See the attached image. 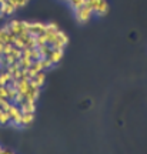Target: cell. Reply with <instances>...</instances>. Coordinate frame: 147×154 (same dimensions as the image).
<instances>
[{"label": "cell", "mask_w": 147, "mask_h": 154, "mask_svg": "<svg viewBox=\"0 0 147 154\" xmlns=\"http://www.w3.org/2000/svg\"><path fill=\"white\" fill-rule=\"evenodd\" d=\"M93 9L87 3H84L83 6L80 7H77L76 10H74V17H76V22L79 24H86V23L90 22V19L93 17Z\"/></svg>", "instance_id": "1"}, {"label": "cell", "mask_w": 147, "mask_h": 154, "mask_svg": "<svg viewBox=\"0 0 147 154\" xmlns=\"http://www.w3.org/2000/svg\"><path fill=\"white\" fill-rule=\"evenodd\" d=\"M7 29L11 34L14 36H20L22 33L27 32V26H29V22H24V20H11L7 24Z\"/></svg>", "instance_id": "2"}, {"label": "cell", "mask_w": 147, "mask_h": 154, "mask_svg": "<svg viewBox=\"0 0 147 154\" xmlns=\"http://www.w3.org/2000/svg\"><path fill=\"white\" fill-rule=\"evenodd\" d=\"M9 116H10V124L14 127H20V120H22V110H20V107L16 106L14 103H11L10 109L7 110Z\"/></svg>", "instance_id": "3"}, {"label": "cell", "mask_w": 147, "mask_h": 154, "mask_svg": "<svg viewBox=\"0 0 147 154\" xmlns=\"http://www.w3.org/2000/svg\"><path fill=\"white\" fill-rule=\"evenodd\" d=\"M27 32L32 34L33 37L42 36V34H44V32H46V23H42V22H29Z\"/></svg>", "instance_id": "4"}, {"label": "cell", "mask_w": 147, "mask_h": 154, "mask_svg": "<svg viewBox=\"0 0 147 154\" xmlns=\"http://www.w3.org/2000/svg\"><path fill=\"white\" fill-rule=\"evenodd\" d=\"M67 44H69V36H67V33H64L63 30H59V33L56 34L55 42L50 44V46H52V49H63L64 50V47Z\"/></svg>", "instance_id": "5"}, {"label": "cell", "mask_w": 147, "mask_h": 154, "mask_svg": "<svg viewBox=\"0 0 147 154\" xmlns=\"http://www.w3.org/2000/svg\"><path fill=\"white\" fill-rule=\"evenodd\" d=\"M23 97H24V100H26V101H34V103H36V101H37V99L40 97V88L34 87V86H32V84H30L29 90L23 94Z\"/></svg>", "instance_id": "6"}, {"label": "cell", "mask_w": 147, "mask_h": 154, "mask_svg": "<svg viewBox=\"0 0 147 154\" xmlns=\"http://www.w3.org/2000/svg\"><path fill=\"white\" fill-rule=\"evenodd\" d=\"M6 57V60H7V63L9 64H11V63H17L19 61V59L22 57V50L17 49V47H11V50L7 53V54H3Z\"/></svg>", "instance_id": "7"}, {"label": "cell", "mask_w": 147, "mask_h": 154, "mask_svg": "<svg viewBox=\"0 0 147 154\" xmlns=\"http://www.w3.org/2000/svg\"><path fill=\"white\" fill-rule=\"evenodd\" d=\"M44 83H46V72H40L30 79V84L34 86V87L42 88L44 86Z\"/></svg>", "instance_id": "8"}, {"label": "cell", "mask_w": 147, "mask_h": 154, "mask_svg": "<svg viewBox=\"0 0 147 154\" xmlns=\"http://www.w3.org/2000/svg\"><path fill=\"white\" fill-rule=\"evenodd\" d=\"M63 56H64V50L63 49H53L52 50V53H50V56H49V59H50V61L56 66V64H59L60 61H61Z\"/></svg>", "instance_id": "9"}, {"label": "cell", "mask_w": 147, "mask_h": 154, "mask_svg": "<svg viewBox=\"0 0 147 154\" xmlns=\"http://www.w3.org/2000/svg\"><path fill=\"white\" fill-rule=\"evenodd\" d=\"M93 13H94V14H97V16H106V14L109 13V3H107L106 0H102V2L94 7Z\"/></svg>", "instance_id": "10"}, {"label": "cell", "mask_w": 147, "mask_h": 154, "mask_svg": "<svg viewBox=\"0 0 147 154\" xmlns=\"http://www.w3.org/2000/svg\"><path fill=\"white\" fill-rule=\"evenodd\" d=\"M13 82V77L11 74L6 69H0V86H7Z\"/></svg>", "instance_id": "11"}, {"label": "cell", "mask_w": 147, "mask_h": 154, "mask_svg": "<svg viewBox=\"0 0 147 154\" xmlns=\"http://www.w3.org/2000/svg\"><path fill=\"white\" fill-rule=\"evenodd\" d=\"M19 107H20L22 113H34L36 111V103L34 101H26L24 100Z\"/></svg>", "instance_id": "12"}, {"label": "cell", "mask_w": 147, "mask_h": 154, "mask_svg": "<svg viewBox=\"0 0 147 154\" xmlns=\"http://www.w3.org/2000/svg\"><path fill=\"white\" fill-rule=\"evenodd\" d=\"M34 120V113H23L22 120H20V127L23 126H30Z\"/></svg>", "instance_id": "13"}, {"label": "cell", "mask_w": 147, "mask_h": 154, "mask_svg": "<svg viewBox=\"0 0 147 154\" xmlns=\"http://www.w3.org/2000/svg\"><path fill=\"white\" fill-rule=\"evenodd\" d=\"M32 63H33L32 59H29V57H23V56L19 59V61H17V64H19V67H20L22 70H29V67L32 66Z\"/></svg>", "instance_id": "14"}, {"label": "cell", "mask_w": 147, "mask_h": 154, "mask_svg": "<svg viewBox=\"0 0 147 154\" xmlns=\"http://www.w3.org/2000/svg\"><path fill=\"white\" fill-rule=\"evenodd\" d=\"M16 10L17 9L11 5V3H9V2H5V3H3V16H11V14H14Z\"/></svg>", "instance_id": "15"}, {"label": "cell", "mask_w": 147, "mask_h": 154, "mask_svg": "<svg viewBox=\"0 0 147 154\" xmlns=\"http://www.w3.org/2000/svg\"><path fill=\"white\" fill-rule=\"evenodd\" d=\"M6 91H7V100H10L11 103H13L14 99H16V96L19 94L16 87H13L11 84H7V86H6Z\"/></svg>", "instance_id": "16"}, {"label": "cell", "mask_w": 147, "mask_h": 154, "mask_svg": "<svg viewBox=\"0 0 147 154\" xmlns=\"http://www.w3.org/2000/svg\"><path fill=\"white\" fill-rule=\"evenodd\" d=\"M39 51H40V56H42V59H44V57H49L50 53H52V46L50 44H43V46H40V47H37Z\"/></svg>", "instance_id": "17"}, {"label": "cell", "mask_w": 147, "mask_h": 154, "mask_svg": "<svg viewBox=\"0 0 147 154\" xmlns=\"http://www.w3.org/2000/svg\"><path fill=\"white\" fill-rule=\"evenodd\" d=\"M40 63H42V67H43V72H47L50 69H53L55 64L50 61L49 57H44V59H40Z\"/></svg>", "instance_id": "18"}, {"label": "cell", "mask_w": 147, "mask_h": 154, "mask_svg": "<svg viewBox=\"0 0 147 154\" xmlns=\"http://www.w3.org/2000/svg\"><path fill=\"white\" fill-rule=\"evenodd\" d=\"M0 124L2 126H6V124H10V116L7 111L0 110Z\"/></svg>", "instance_id": "19"}, {"label": "cell", "mask_w": 147, "mask_h": 154, "mask_svg": "<svg viewBox=\"0 0 147 154\" xmlns=\"http://www.w3.org/2000/svg\"><path fill=\"white\" fill-rule=\"evenodd\" d=\"M60 30V27L56 23H46V32L44 33H57Z\"/></svg>", "instance_id": "20"}, {"label": "cell", "mask_w": 147, "mask_h": 154, "mask_svg": "<svg viewBox=\"0 0 147 154\" xmlns=\"http://www.w3.org/2000/svg\"><path fill=\"white\" fill-rule=\"evenodd\" d=\"M66 2L69 3V6H70L73 10H76L77 7H80V6H83L86 3V0H66Z\"/></svg>", "instance_id": "21"}, {"label": "cell", "mask_w": 147, "mask_h": 154, "mask_svg": "<svg viewBox=\"0 0 147 154\" xmlns=\"http://www.w3.org/2000/svg\"><path fill=\"white\" fill-rule=\"evenodd\" d=\"M10 106H11L10 100H7V99H2V100H0V110L7 111L9 109H10Z\"/></svg>", "instance_id": "22"}, {"label": "cell", "mask_w": 147, "mask_h": 154, "mask_svg": "<svg viewBox=\"0 0 147 154\" xmlns=\"http://www.w3.org/2000/svg\"><path fill=\"white\" fill-rule=\"evenodd\" d=\"M30 59H32L33 61L40 60V59H42V56H40V51H39L37 47H34V49L30 50Z\"/></svg>", "instance_id": "23"}, {"label": "cell", "mask_w": 147, "mask_h": 154, "mask_svg": "<svg viewBox=\"0 0 147 154\" xmlns=\"http://www.w3.org/2000/svg\"><path fill=\"white\" fill-rule=\"evenodd\" d=\"M100 2H102V0H86V3H87V5L92 7L93 10H94V7H96V6H97Z\"/></svg>", "instance_id": "24"}, {"label": "cell", "mask_w": 147, "mask_h": 154, "mask_svg": "<svg viewBox=\"0 0 147 154\" xmlns=\"http://www.w3.org/2000/svg\"><path fill=\"white\" fill-rule=\"evenodd\" d=\"M0 154H16V153H13V151H9V150H3V149H2Z\"/></svg>", "instance_id": "25"}, {"label": "cell", "mask_w": 147, "mask_h": 154, "mask_svg": "<svg viewBox=\"0 0 147 154\" xmlns=\"http://www.w3.org/2000/svg\"><path fill=\"white\" fill-rule=\"evenodd\" d=\"M64 2H66V0H64Z\"/></svg>", "instance_id": "26"}]
</instances>
